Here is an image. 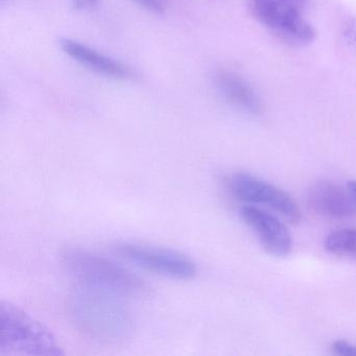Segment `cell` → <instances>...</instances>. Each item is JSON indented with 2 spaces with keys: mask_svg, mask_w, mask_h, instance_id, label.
I'll use <instances>...</instances> for the list:
<instances>
[{
  "mask_svg": "<svg viewBox=\"0 0 356 356\" xmlns=\"http://www.w3.org/2000/svg\"><path fill=\"white\" fill-rule=\"evenodd\" d=\"M68 312L79 330L102 343L126 341L134 330L124 298L111 291L78 285L68 301Z\"/></svg>",
  "mask_w": 356,
  "mask_h": 356,
  "instance_id": "obj_1",
  "label": "cell"
},
{
  "mask_svg": "<svg viewBox=\"0 0 356 356\" xmlns=\"http://www.w3.org/2000/svg\"><path fill=\"white\" fill-rule=\"evenodd\" d=\"M62 260L78 285L104 289L124 298L145 296L149 289L143 279L130 270L86 250H65Z\"/></svg>",
  "mask_w": 356,
  "mask_h": 356,
  "instance_id": "obj_2",
  "label": "cell"
},
{
  "mask_svg": "<svg viewBox=\"0 0 356 356\" xmlns=\"http://www.w3.org/2000/svg\"><path fill=\"white\" fill-rule=\"evenodd\" d=\"M0 356H58L64 354L53 333L10 302L0 305Z\"/></svg>",
  "mask_w": 356,
  "mask_h": 356,
  "instance_id": "obj_3",
  "label": "cell"
},
{
  "mask_svg": "<svg viewBox=\"0 0 356 356\" xmlns=\"http://www.w3.org/2000/svg\"><path fill=\"white\" fill-rule=\"evenodd\" d=\"M308 0H251L252 15L281 40L293 45L314 42L316 32L304 18Z\"/></svg>",
  "mask_w": 356,
  "mask_h": 356,
  "instance_id": "obj_4",
  "label": "cell"
},
{
  "mask_svg": "<svg viewBox=\"0 0 356 356\" xmlns=\"http://www.w3.org/2000/svg\"><path fill=\"white\" fill-rule=\"evenodd\" d=\"M227 186L231 195L239 201L272 208L291 224L301 220V209L293 197L264 179L247 172H236L229 177Z\"/></svg>",
  "mask_w": 356,
  "mask_h": 356,
  "instance_id": "obj_5",
  "label": "cell"
},
{
  "mask_svg": "<svg viewBox=\"0 0 356 356\" xmlns=\"http://www.w3.org/2000/svg\"><path fill=\"white\" fill-rule=\"evenodd\" d=\"M114 250L120 257L162 276L186 280L197 274L195 261L174 250L133 243H118Z\"/></svg>",
  "mask_w": 356,
  "mask_h": 356,
  "instance_id": "obj_6",
  "label": "cell"
},
{
  "mask_svg": "<svg viewBox=\"0 0 356 356\" xmlns=\"http://www.w3.org/2000/svg\"><path fill=\"white\" fill-rule=\"evenodd\" d=\"M241 216L268 253L277 257H284L291 253L293 249L291 233L276 216L255 205L243 206Z\"/></svg>",
  "mask_w": 356,
  "mask_h": 356,
  "instance_id": "obj_7",
  "label": "cell"
},
{
  "mask_svg": "<svg viewBox=\"0 0 356 356\" xmlns=\"http://www.w3.org/2000/svg\"><path fill=\"white\" fill-rule=\"evenodd\" d=\"M308 205L324 218H348L356 214V199L349 187H343L331 181H320L310 187Z\"/></svg>",
  "mask_w": 356,
  "mask_h": 356,
  "instance_id": "obj_8",
  "label": "cell"
},
{
  "mask_svg": "<svg viewBox=\"0 0 356 356\" xmlns=\"http://www.w3.org/2000/svg\"><path fill=\"white\" fill-rule=\"evenodd\" d=\"M60 45L62 51L68 57L95 74L122 81L132 80L135 76L134 72L130 66L113 58L108 57L101 51H95V49H91L79 41L62 39Z\"/></svg>",
  "mask_w": 356,
  "mask_h": 356,
  "instance_id": "obj_9",
  "label": "cell"
},
{
  "mask_svg": "<svg viewBox=\"0 0 356 356\" xmlns=\"http://www.w3.org/2000/svg\"><path fill=\"white\" fill-rule=\"evenodd\" d=\"M216 84L222 99L245 113H260L262 104L256 91L236 72L222 70L216 74Z\"/></svg>",
  "mask_w": 356,
  "mask_h": 356,
  "instance_id": "obj_10",
  "label": "cell"
},
{
  "mask_svg": "<svg viewBox=\"0 0 356 356\" xmlns=\"http://www.w3.org/2000/svg\"><path fill=\"white\" fill-rule=\"evenodd\" d=\"M324 247L337 257L356 260V228H341L327 235Z\"/></svg>",
  "mask_w": 356,
  "mask_h": 356,
  "instance_id": "obj_11",
  "label": "cell"
},
{
  "mask_svg": "<svg viewBox=\"0 0 356 356\" xmlns=\"http://www.w3.org/2000/svg\"><path fill=\"white\" fill-rule=\"evenodd\" d=\"M330 349L335 355L356 356V343L345 339H337L333 341Z\"/></svg>",
  "mask_w": 356,
  "mask_h": 356,
  "instance_id": "obj_12",
  "label": "cell"
},
{
  "mask_svg": "<svg viewBox=\"0 0 356 356\" xmlns=\"http://www.w3.org/2000/svg\"><path fill=\"white\" fill-rule=\"evenodd\" d=\"M135 3L152 13L163 14L168 10L170 0H133Z\"/></svg>",
  "mask_w": 356,
  "mask_h": 356,
  "instance_id": "obj_13",
  "label": "cell"
},
{
  "mask_svg": "<svg viewBox=\"0 0 356 356\" xmlns=\"http://www.w3.org/2000/svg\"><path fill=\"white\" fill-rule=\"evenodd\" d=\"M70 3L76 9L86 10L95 7L99 0H70Z\"/></svg>",
  "mask_w": 356,
  "mask_h": 356,
  "instance_id": "obj_14",
  "label": "cell"
},
{
  "mask_svg": "<svg viewBox=\"0 0 356 356\" xmlns=\"http://www.w3.org/2000/svg\"><path fill=\"white\" fill-rule=\"evenodd\" d=\"M348 187H349L350 191H351L352 195H354V197L356 199V180L350 181L348 183Z\"/></svg>",
  "mask_w": 356,
  "mask_h": 356,
  "instance_id": "obj_15",
  "label": "cell"
},
{
  "mask_svg": "<svg viewBox=\"0 0 356 356\" xmlns=\"http://www.w3.org/2000/svg\"><path fill=\"white\" fill-rule=\"evenodd\" d=\"M1 1H5V0H1Z\"/></svg>",
  "mask_w": 356,
  "mask_h": 356,
  "instance_id": "obj_16",
  "label": "cell"
}]
</instances>
